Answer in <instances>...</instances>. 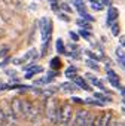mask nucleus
<instances>
[{"label": "nucleus", "instance_id": "obj_28", "mask_svg": "<svg viewBox=\"0 0 125 126\" xmlns=\"http://www.w3.org/2000/svg\"><path fill=\"white\" fill-rule=\"evenodd\" d=\"M81 15H82V16H83V18H85V19H86V21H94V18H92V16H91V15H88V14H86V12H85V14H81Z\"/></svg>", "mask_w": 125, "mask_h": 126}, {"label": "nucleus", "instance_id": "obj_34", "mask_svg": "<svg viewBox=\"0 0 125 126\" xmlns=\"http://www.w3.org/2000/svg\"><path fill=\"white\" fill-rule=\"evenodd\" d=\"M73 101H75V102H79V104H82V102H83L81 98H73Z\"/></svg>", "mask_w": 125, "mask_h": 126}, {"label": "nucleus", "instance_id": "obj_37", "mask_svg": "<svg viewBox=\"0 0 125 126\" xmlns=\"http://www.w3.org/2000/svg\"><path fill=\"white\" fill-rule=\"evenodd\" d=\"M103 3L104 5H110V0H103Z\"/></svg>", "mask_w": 125, "mask_h": 126}, {"label": "nucleus", "instance_id": "obj_11", "mask_svg": "<svg viewBox=\"0 0 125 126\" xmlns=\"http://www.w3.org/2000/svg\"><path fill=\"white\" fill-rule=\"evenodd\" d=\"M85 76H86V77H88V79L91 80V83H92L94 86H98V88H100L101 91H106L104 85H103V83H101V82H100V80H98L97 77H94V76H91V74H85Z\"/></svg>", "mask_w": 125, "mask_h": 126}, {"label": "nucleus", "instance_id": "obj_6", "mask_svg": "<svg viewBox=\"0 0 125 126\" xmlns=\"http://www.w3.org/2000/svg\"><path fill=\"white\" fill-rule=\"evenodd\" d=\"M107 80L110 82L112 86H115V88H118V89L122 88L121 83H119V77H118V74H116L113 70H110V68H107Z\"/></svg>", "mask_w": 125, "mask_h": 126}, {"label": "nucleus", "instance_id": "obj_19", "mask_svg": "<svg viewBox=\"0 0 125 126\" xmlns=\"http://www.w3.org/2000/svg\"><path fill=\"white\" fill-rule=\"evenodd\" d=\"M83 102H86V104H91V105H103V102H101V101H94V99H91V98H86V99H83Z\"/></svg>", "mask_w": 125, "mask_h": 126}, {"label": "nucleus", "instance_id": "obj_27", "mask_svg": "<svg viewBox=\"0 0 125 126\" xmlns=\"http://www.w3.org/2000/svg\"><path fill=\"white\" fill-rule=\"evenodd\" d=\"M116 56H124V46H119L116 49Z\"/></svg>", "mask_w": 125, "mask_h": 126}, {"label": "nucleus", "instance_id": "obj_36", "mask_svg": "<svg viewBox=\"0 0 125 126\" xmlns=\"http://www.w3.org/2000/svg\"><path fill=\"white\" fill-rule=\"evenodd\" d=\"M124 42H125V39H124V36L121 37V46H124Z\"/></svg>", "mask_w": 125, "mask_h": 126}, {"label": "nucleus", "instance_id": "obj_15", "mask_svg": "<svg viewBox=\"0 0 125 126\" xmlns=\"http://www.w3.org/2000/svg\"><path fill=\"white\" fill-rule=\"evenodd\" d=\"M66 76H67L69 79H75V77H76V67H69V68L66 70Z\"/></svg>", "mask_w": 125, "mask_h": 126}, {"label": "nucleus", "instance_id": "obj_7", "mask_svg": "<svg viewBox=\"0 0 125 126\" xmlns=\"http://www.w3.org/2000/svg\"><path fill=\"white\" fill-rule=\"evenodd\" d=\"M112 120V114L110 113H103L100 117L95 119V126H107V123Z\"/></svg>", "mask_w": 125, "mask_h": 126}, {"label": "nucleus", "instance_id": "obj_14", "mask_svg": "<svg viewBox=\"0 0 125 126\" xmlns=\"http://www.w3.org/2000/svg\"><path fill=\"white\" fill-rule=\"evenodd\" d=\"M57 52L58 53H66V47H64V43H62L61 39L57 40Z\"/></svg>", "mask_w": 125, "mask_h": 126}, {"label": "nucleus", "instance_id": "obj_31", "mask_svg": "<svg viewBox=\"0 0 125 126\" xmlns=\"http://www.w3.org/2000/svg\"><path fill=\"white\" fill-rule=\"evenodd\" d=\"M86 53H88L91 58H94V59H100V56H97L95 53H92V52H89V50H86Z\"/></svg>", "mask_w": 125, "mask_h": 126}, {"label": "nucleus", "instance_id": "obj_8", "mask_svg": "<svg viewBox=\"0 0 125 126\" xmlns=\"http://www.w3.org/2000/svg\"><path fill=\"white\" fill-rule=\"evenodd\" d=\"M118 15H119V12H118L116 8H109V11H107V19H106L107 25H112V24L116 21Z\"/></svg>", "mask_w": 125, "mask_h": 126}, {"label": "nucleus", "instance_id": "obj_18", "mask_svg": "<svg viewBox=\"0 0 125 126\" xmlns=\"http://www.w3.org/2000/svg\"><path fill=\"white\" fill-rule=\"evenodd\" d=\"M40 71H42V67H33V70H31V71H28L25 77H27V79H31L36 73H40Z\"/></svg>", "mask_w": 125, "mask_h": 126}, {"label": "nucleus", "instance_id": "obj_13", "mask_svg": "<svg viewBox=\"0 0 125 126\" xmlns=\"http://www.w3.org/2000/svg\"><path fill=\"white\" fill-rule=\"evenodd\" d=\"M94 123H95V116H92V114H88L82 126H94Z\"/></svg>", "mask_w": 125, "mask_h": 126}, {"label": "nucleus", "instance_id": "obj_24", "mask_svg": "<svg viewBox=\"0 0 125 126\" xmlns=\"http://www.w3.org/2000/svg\"><path fill=\"white\" fill-rule=\"evenodd\" d=\"M78 25H81V27H83V28H86V30L91 28V25H89L88 22H85L83 19H78Z\"/></svg>", "mask_w": 125, "mask_h": 126}, {"label": "nucleus", "instance_id": "obj_5", "mask_svg": "<svg viewBox=\"0 0 125 126\" xmlns=\"http://www.w3.org/2000/svg\"><path fill=\"white\" fill-rule=\"evenodd\" d=\"M86 116H88V113L85 110H78L76 111V116H75V120L72 122L73 123L72 126H82L83 122H85V119H86Z\"/></svg>", "mask_w": 125, "mask_h": 126}, {"label": "nucleus", "instance_id": "obj_25", "mask_svg": "<svg viewBox=\"0 0 125 126\" xmlns=\"http://www.w3.org/2000/svg\"><path fill=\"white\" fill-rule=\"evenodd\" d=\"M92 9L94 11H101L103 9V5L100 2H92Z\"/></svg>", "mask_w": 125, "mask_h": 126}, {"label": "nucleus", "instance_id": "obj_21", "mask_svg": "<svg viewBox=\"0 0 125 126\" xmlns=\"http://www.w3.org/2000/svg\"><path fill=\"white\" fill-rule=\"evenodd\" d=\"M94 96H95V98H98V99H101V102L110 101V99H109V98H107L106 95H103V94H98V92H95V94H94Z\"/></svg>", "mask_w": 125, "mask_h": 126}, {"label": "nucleus", "instance_id": "obj_30", "mask_svg": "<svg viewBox=\"0 0 125 126\" xmlns=\"http://www.w3.org/2000/svg\"><path fill=\"white\" fill-rule=\"evenodd\" d=\"M70 39H73L75 42H78V39H79V36H78L76 33H73V31H70Z\"/></svg>", "mask_w": 125, "mask_h": 126}, {"label": "nucleus", "instance_id": "obj_2", "mask_svg": "<svg viewBox=\"0 0 125 126\" xmlns=\"http://www.w3.org/2000/svg\"><path fill=\"white\" fill-rule=\"evenodd\" d=\"M72 120V105L64 104L60 108V123L61 125H67Z\"/></svg>", "mask_w": 125, "mask_h": 126}, {"label": "nucleus", "instance_id": "obj_29", "mask_svg": "<svg viewBox=\"0 0 125 126\" xmlns=\"http://www.w3.org/2000/svg\"><path fill=\"white\" fill-rule=\"evenodd\" d=\"M61 8H62V9H64L66 12H72V9H70V6H69L67 3H62V5H61Z\"/></svg>", "mask_w": 125, "mask_h": 126}, {"label": "nucleus", "instance_id": "obj_4", "mask_svg": "<svg viewBox=\"0 0 125 126\" xmlns=\"http://www.w3.org/2000/svg\"><path fill=\"white\" fill-rule=\"evenodd\" d=\"M5 105V104H3ZM3 110V108H2ZM3 114H5V119H6V123H11V125H15L17 123V116L14 114L11 105H5V110H3Z\"/></svg>", "mask_w": 125, "mask_h": 126}, {"label": "nucleus", "instance_id": "obj_38", "mask_svg": "<svg viewBox=\"0 0 125 126\" xmlns=\"http://www.w3.org/2000/svg\"><path fill=\"white\" fill-rule=\"evenodd\" d=\"M2 34H3V30H2V28H0V36H2Z\"/></svg>", "mask_w": 125, "mask_h": 126}, {"label": "nucleus", "instance_id": "obj_32", "mask_svg": "<svg viewBox=\"0 0 125 126\" xmlns=\"http://www.w3.org/2000/svg\"><path fill=\"white\" fill-rule=\"evenodd\" d=\"M43 95H46V96H51V95H54V91H43Z\"/></svg>", "mask_w": 125, "mask_h": 126}, {"label": "nucleus", "instance_id": "obj_39", "mask_svg": "<svg viewBox=\"0 0 125 126\" xmlns=\"http://www.w3.org/2000/svg\"><path fill=\"white\" fill-rule=\"evenodd\" d=\"M118 126H124V123H122V122H121V123H119V125H118Z\"/></svg>", "mask_w": 125, "mask_h": 126}, {"label": "nucleus", "instance_id": "obj_23", "mask_svg": "<svg viewBox=\"0 0 125 126\" xmlns=\"http://www.w3.org/2000/svg\"><path fill=\"white\" fill-rule=\"evenodd\" d=\"M6 125V119H5V114H3V110L0 107V126H5Z\"/></svg>", "mask_w": 125, "mask_h": 126}, {"label": "nucleus", "instance_id": "obj_1", "mask_svg": "<svg viewBox=\"0 0 125 126\" xmlns=\"http://www.w3.org/2000/svg\"><path fill=\"white\" fill-rule=\"evenodd\" d=\"M57 111H58V105L55 99H49L48 105H46V117L52 125H57Z\"/></svg>", "mask_w": 125, "mask_h": 126}, {"label": "nucleus", "instance_id": "obj_22", "mask_svg": "<svg viewBox=\"0 0 125 126\" xmlns=\"http://www.w3.org/2000/svg\"><path fill=\"white\" fill-rule=\"evenodd\" d=\"M112 34L113 36H118L119 34V24H112Z\"/></svg>", "mask_w": 125, "mask_h": 126}, {"label": "nucleus", "instance_id": "obj_12", "mask_svg": "<svg viewBox=\"0 0 125 126\" xmlns=\"http://www.w3.org/2000/svg\"><path fill=\"white\" fill-rule=\"evenodd\" d=\"M72 3L75 5V8L79 11V14H85V5L82 0H72Z\"/></svg>", "mask_w": 125, "mask_h": 126}, {"label": "nucleus", "instance_id": "obj_9", "mask_svg": "<svg viewBox=\"0 0 125 126\" xmlns=\"http://www.w3.org/2000/svg\"><path fill=\"white\" fill-rule=\"evenodd\" d=\"M11 108H12V111H14V114L17 116V117H20L21 116V101L18 99V98H14L12 101H11Z\"/></svg>", "mask_w": 125, "mask_h": 126}, {"label": "nucleus", "instance_id": "obj_20", "mask_svg": "<svg viewBox=\"0 0 125 126\" xmlns=\"http://www.w3.org/2000/svg\"><path fill=\"white\" fill-rule=\"evenodd\" d=\"M86 65H88V67H91V68H92V70H95V71H98V68H100V67L95 64V62H94V61H91V59H88V61H86Z\"/></svg>", "mask_w": 125, "mask_h": 126}, {"label": "nucleus", "instance_id": "obj_16", "mask_svg": "<svg viewBox=\"0 0 125 126\" xmlns=\"http://www.w3.org/2000/svg\"><path fill=\"white\" fill-rule=\"evenodd\" d=\"M60 65H61L60 58H52V59H51V68L57 70V68H60Z\"/></svg>", "mask_w": 125, "mask_h": 126}, {"label": "nucleus", "instance_id": "obj_10", "mask_svg": "<svg viewBox=\"0 0 125 126\" xmlns=\"http://www.w3.org/2000/svg\"><path fill=\"white\" fill-rule=\"evenodd\" d=\"M73 82H75V85H76V86H79L81 89H85V91H89V89H91V88L88 86V83H86L82 77H79V76H76V77L73 79Z\"/></svg>", "mask_w": 125, "mask_h": 126}, {"label": "nucleus", "instance_id": "obj_26", "mask_svg": "<svg viewBox=\"0 0 125 126\" xmlns=\"http://www.w3.org/2000/svg\"><path fill=\"white\" fill-rule=\"evenodd\" d=\"M81 36H82V37H85V39H89V37H91L89 31H86V30H81Z\"/></svg>", "mask_w": 125, "mask_h": 126}, {"label": "nucleus", "instance_id": "obj_3", "mask_svg": "<svg viewBox=\"0 0 125 126\" xmlns=\"http://www.w3.org/2000/svg\"><path fill=\"white\" fill-rule=\"evenodd\" d=\"M40 30H42V39L43 42H49V37H51V31H52V22L51 19H46V18H42L40 19Z\"/></svg>", "mask_w": 125, "mask_h": 126}, {"label": "nucleus", "instance_id": "obj_35", "mask_svg": "<svg viewBox=\"0 0 125 126\" xmlns=\"http://www.w3.org/2000/svg\"><path fill=\"white\" fill-rule=\"evenodd\" d=\"M60 16H61V18H62V19H64V21H69V18H67V16H66V15H62V14H61V15H60Z\"/></svg>", "mask_w": 125, "mask_h": 126}, {"label": "nucleus", "instance_id": "obj_17", "mask_svg": "<svg viewBox=\"0 0 125 126\" xmlns=\"http://www.w3.org/2000/svg\"><path fill=\"white\" fill-rule=\"evenodd\" d=\"M61 88L64 89V91H67V92H73V91H76V88H75L73 83H62Z\"/></svg>", "mask_w": 125, "mask_h": 126}, {"label": "nucleus", "instance_id": "obj_33", "mask_svg": "<svg viewBox=\"0 0 125 126\" xmlns=\"http://www.w3.org/2000/svg\"><path fill=\"white\" fill-rule=\"evenodd\" d=\"M51 8H52V11H58V5L52 0V5H51Z\"/></svg>", "mask_w": 125, "mask_h": 126}]
</instances>
